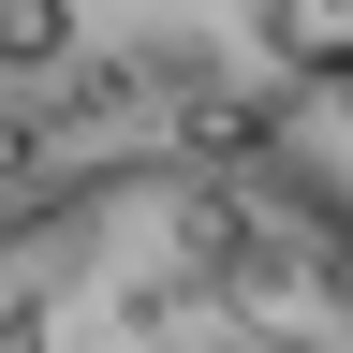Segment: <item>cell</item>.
Listing matches in <instances>:
<instances>
[{
    "label": "cell",
    "mask_w": 353,
    "mask_h": 353,
    "mask_svg": "<svg viewBox=\"0 0 353 353\" xmlns=\"http://www.w3.org/2000/svg\"><path fill=\"white\" fill-rule=\"evenodd\" d=\"M0 353H353L324 148H103L0 206Z\"/></svg>",
    "instance_id": "obj_1"
},
{
    "label": "cell",
    "mask_w": 353,
    "mask_h": 353,
    "mask_svg": "<svg viewBox=\"0 0 353 353\" xmlns=\"http://www.w3.org/2000/svg\"><path fill=\"white\" fill-rule=\"evenodd\" d=\"M265 30H280L294 74H339L353 59V0H265Z\"/></svg>",
    "instance_id": "obj_2"
},
{
    "label": "cell",
    "mask_w": 353,
    "mask_h": 353,
    "mask_svg": "<svg viewBox=\"0 0 353 353\" xmlns=\"http://www.w3.org/2000/svg\"><path fill=\"white\" fill-rule=\"evenodd\" d=\"M0 44H15V59H59L74 15H59V0H0Z\"/></svg>",
    "instance_id": "obj_3"
}]
</instances>
